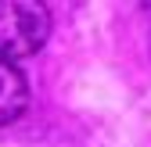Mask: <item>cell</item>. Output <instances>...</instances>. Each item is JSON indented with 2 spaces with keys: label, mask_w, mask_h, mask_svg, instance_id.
I'll return each instance as SVG.
<instances>
[{
  "label": "cell",
  "mask_w": 151,
  "mask_h": 147,
  "mask_svg": "<svg viewBox=\"0 0 151 147\" xmlns=\"http://www.w3.org/2000/svg\"><path fill=\"white\" fill-rule=\"evenodd\" d=\"M50 36V11L36 0H0V58H32Z\"/></svg>",
  "instance_id": "1"
},
{
  "label": "cell",
  "mask_w": 151,
  "mask_h": 147,
  "mask_svg": "<svg viewBox=\"0 0 151 147\" xmlns=\"http://www.w3.org/2000/svg\"><path fill=\"white\" fill-rule=\"evenodd\" d=\"M29 108V79L25 72L0 58V126H11Z\"/></svg>",
  "instance_id": "2"
}]
</instances>
